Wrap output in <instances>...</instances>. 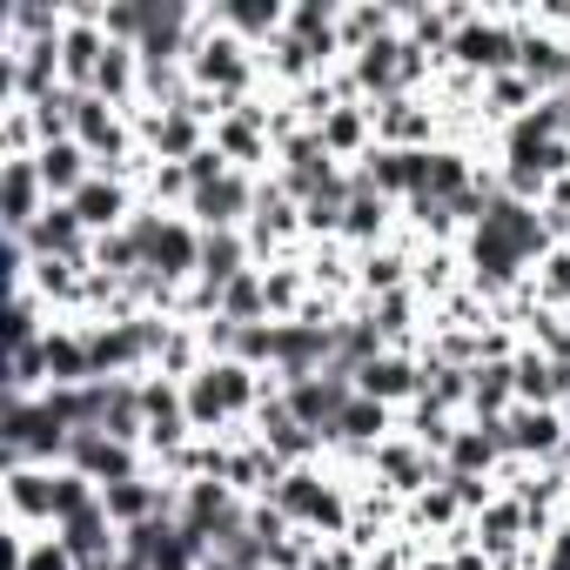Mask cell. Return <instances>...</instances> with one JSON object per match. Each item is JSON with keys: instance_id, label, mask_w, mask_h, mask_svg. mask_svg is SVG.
<instances>
[{"instance_id": "1", "label": "cell", "mask_w": 570, "mask_h": 570, "mask_svg": "<svg viewBox=\"0 0 570 570\" xmlns=\"http://www.w3.org/2000/svg\"><path fill=\"white\" fill-rule=\"evenodd\" d=\"M550 255V228H543V208H530V202H517V195H490L483 202V215L470 222V268H476V289L483 296H497V289H510V282L530 268V262H543Z\"/></svg>"}, {"instance_id": "2", "label": "cell", "mask_w": 570, "mask_h": 570, "mask_svg": "<svg viewBox=\"0 0 570 570\" xmlns=\"http://www.w3.org/2000/svg\"><path fill=\"white\" fill-rule=\"evenodd\" d=\"M81 336H88L95 383L128 376V370H141V363H161V356H168V343H175V330H168L161 316H115V323H88Z\"/></svg>"}, {"instance_id": "3", "label": "cell", "mask_w": 570, "mask_h": 570, "mask_svg": "<svg viewBox=\"0 0 570 570\" xmlns=\"http://www.w3.org/2000/svg\"><path fill=\"white\" fill-rule=\"evenodd\" d=\"M262 383H255V370H242V363H202L188 383H181V403H188V423L195 430H222L228 416H248V410H262Z\"/></svg>"}, {"instance_id": "4", "label": "cell", "mask_w": 570, "mask_h": 570, "mask_svg": "<svg viewBox=\"0 0 570 570\" xmlns=\"http://www.w3.org/2000/svg\"><path fill=\"white\" fill-rule=\"evenodd\" d=\"M128 235H135V248H141V268H148V275H161L168 289H175V282H188V275L202 268V228H195V222H181V215L135 208Z\"/></svg>"}, {"instance_id": "5", "label": "cell", "mask_w": 570, "mask_h": 570, "mask_svg": "<svg viewBox=\"0 0 570 570\" xmlns=\"http://www.w3.org/2000/svg\"><path fill=\"white\" fill-rule=\"evenodd\" d=\"M423 75V48L416 41H376V48H363V55H350V88L356 95H376V101H396V95H410V81Z\"/></svg>"}, {"instance_id": "6", "label": "cell", "mask_w": 570, "mask_h": 570, "mask_svg": "<svg viewBox=\"0 0 570 570\" xmlns=\"http://www.w3.org/2000/svg\"><path fill=\"white\" fill-rule=\"evenodd\" d=\"M363 390H356V376L350 370H323V376H309V383H289V390H282V403H289V416L303 423V430H316L323 443L336 436V423H343V410L356 403Z\"/></svg>"}, {"instance_id": "7", "label": "cell", "mask_w": 570, "mask_h": 570, "mask_svg": "<svg viewBox=\"0 0 570 570\" xmlns=\"http://www.w3.org/2000/svg\"><path fill=\"white\" fill-rule=\"evenodd\" d=\"M268 503L289 517V523H316V530H343L350 523V503L303 463V470H282L275 476V490H268Z\"/></svg>"}, {"instance_id": "8", "label": "cell", "mask_w": 570, "mask_h": 570, "mask_svg": "<svg viewBox=\"0 0 570 570\" xmlns=\"http://www.w3.org/2000/svg\"><path fill=\"white\" fill-rule=\"evenodd\" d=\"M188 75H195V88H215V108L228 115V108H242V88L255 81V61L242 55L235 35H208V41H195Z\"/></svg>"}, {"instance_id": "9", "label": "cell", "mask_w": 570, "mask_h": 570, "mask_svg": "<svg viewBox=\"0 0 570 570\" xmlns=\"http://www.w3.org/2000/svg\"><path fill=\"white\" fill-rule=\"evenodd\" d=\"M55 537L75 557V570H121V523L108 517V503H88L81 517L55 523Z\"/></svg>"}, {"instance_id": "10", "label": "cell", "mask_w": 570, "mask_h": 570, "mask_svg": "<svg viewBox=\"0 0 570 570\" xmlns=\"http://www.w3.org/2000/svg\"><path fill=\"white\" fill-rule=\"evenodd\" d=\"M48 202L55 195H48L35 155H8V161H0V228H8V235H28L48 215Z\"/></svg>"}, {"instance_id": "11", "label": "cell", "mask_w": 570, "mask_h": 570, "mask_svg": "<svg viewBox=\"0 0 570 570\" xmlns=\"http://www.w3.org/2000/svg\"><path fill=\"white\" fill-rule=\"evenodd\" d=\"M517 48H523V35L503 21H463L450 35V55L463 75H517Z\"/></svg>"}, {"instance_id": "12", "label": "cell", "mask_w": 570, "mask_h": 570, "mask_svg": "<svg viewBox=\"0 0 570 570\" xmlns=\"http://www.w3.org/2000/svg\"><path fill=\"white\" fill-rule=\"evenodd\" d=\"M255 195H262V181H248L242 168H228L222 181H208V188L188 195V215L202 222V235H222V228L255 222Z\"/></svg>"}, {"instance_id": "13", "label": "cell", "mask_w": 570, "mask_h": 570, "mask_svg": "<svg viewBox=\"0 0 570 570\" xmlns=\"http://www.w3.org/2000/svg\"><path fill=\"white\" fill-rule=\"evenodd\" d=\"M68 470H81L88 483L115 490V483L141 476V456H135V443H121V436H101V430H75V443H68Z\"/></svg>"}, {"instance_id": "14", "label": "cell", "mask_w": 570, "mask_h": 570, "mask_svg": "<svg viewBox=\"0 0 570 570\" xmlns=\"http://www.w3.org/2000/svg\"><path fill=\"white\" fill-rule=\"evenodd\" d=\"M68 208H75L81 228H95V235H115V228L135 222V202H128V181H121V175H88Z\"/></svg>"}, {"instance_id": "15", "label": "cell", "mask_w": 570, "mask_h": 570, "mask_svg": "<svg viewBox=\"0 0 570 570\" xmlns=\"http://www.w3.org/2000/svg\"><path fill=\"white\" fill-rule=\"evenodd\" d=\"M215 148L248 175V161H262V155H268V121H262V108H248V101H242V108H228V115L215 121Z\"/></svg>"}, {"instance_id": "16", "label": "cell", "mask_w": 570, "mask_h": 570, "mask_svg": "<svg viewBox=\"0 0 570 570\" xmlns=\"http://www.w3.org/2000/svg\"><path fill=\"white\" fill-rule=\"evenodd\" d=\"M517 75H523L530 88H543V101H550V95L570 88V48L550 41V35H523V48H517Z\"/></svg>"}, {"instance_id": "17", "label": "cell", "mask_w": 570, "mask_h": 570, "mask_svg": "<svg viewBox=\"0 0 570 570\" xmlns=\"http://www.w3.org/2000/svg\"><path fill=\"white\" fill-rule=\"evenodd\" d=\"M370 121H376V148H423L430 141V108H416L410 95L370 101Z\"/></svg>"}, {"instance_id": "18", "label": "cell", "mask_w": 570, "mask_h": 570, "mask_svg": "<svg viewBox=\"0 0 570 570\" xmlns=\"http://www.w3.org/2000/svg\"><path fill=\"white\" fill-rule=\"evenodd\" d=\"M148 141H155L161 161H188V155H202L215 141V128H202L195 108H175V115H148Z\"/></svg>"}, {"instance_id": "19", "label": "cell", "mask_w": 570, "mask_h": 570, "mask_svg": "<svg viewBox=\"0 0 570 570\" xmlns=\"http://www.w3.org/2000/svg\"><path fill=\"white\" fill-rule=\"evenodd\" d=\"M470 410L476 416H510L517 410V363L510 356L470 363Z\"/></svg>"}, {"instance_id": "20", "label": "cell", "mask_w": 570, "mask_h": 570, "mask_svg": "<svg viewBox=\"0 0 570 570\" xmlns=\"http://www.w3.org/2000/svg\"><path fill=\"white\" fill-rule=\"evenodd\" d=\"M383 222H390V195H376V181H370L363 168H350V215H343V235L363 242V248H376Z\"/></svg>"}, {"instance_id": "21", "label": "cell", "mask_w": 570, "mask_h": 570, "mask_svg": "<svg viewBox=\"0 0 570 570\" xmlns=\"http://www.w3.org/2000/svg\"><path fill=\"white\" fill-rule=\"evenodd\" d=\"M101 503H108V517H115L121 530H135V523H155V517H168V510H175V503L161 497V483H148V476H128V483L101 490Z\"/></svg>"}, {"instance_id": "22", "label": "cell", "mask_w": 570, "mask_h": 570, "mask_svg": "<svg viewBox=\"0 0 570 570\" xmlns=\"http://www.w3.org/2000/svg\"><path fill=\"white\" fill-rule=\"evenodd\" d=\"M35 161H41V181H48L55 202L81 195V181H88V148L81 141H48V148H35Z\"/></svg>"}, {"instance_id": "23", "label": "cell", "mask_w": 570, "mask_h": 570, "mask_svg": "<svg viewBox=\"0 0 570 570\" xmlns=\"http://www.w3.org/2000/svg\"><path fill=\"white\" fill-rule=\"evenodd\" d=\"M363 175L376 181V195H416V175H423V148H370L363 155Z\"/></svg>"}, {"instance_id": "24", "label": "cell", "mask_w": 570, "mask_h": 570, "mask_svg": "<svg viewBox=\"0 0 570 570\" xmlns=\"http://www.w3.org/2000/svg\"><path fill=\"white\" fill-rule=\"evenodd\" d=\"M356 390H363V396H376V403H403V396H416V390H423V370H416L410 356L383 350V356L356 376Z\"/></svg>"}, {"instance_id": "25", "label": "cell", "mask_w": 570, "mask_h": 570, "mask_svg": "<svg viewBox=\"0 0 570 570\" xmlns=\"http://www.w3.org/2000/svg\"><path fill=\"white\" fill-rule=\"evenodd\" d=\"M316 135H323V148H330L336 161L376 148V121H370V108H330V115L316 121Z\"/></svg>"}, {"instance_id": "26", "label": "cell", "mask_w": 570, "mask_h": 570, "mask_svg": "<svg viewBox=\"0 0 570 570\" xmlns=\"http://www.w3.org/2000/svg\"><path fill=\"white\" fill-rule=\"evenodd\" d=\"M376 470H383L396 490H423L430 476H443V463H436L423 443H383V450H376Z\"/></svg>"}, {"instance_id": "27", "label": "cell", "mask_w": 570, "mask_h": 570, "mask_svg": "<svg viewBox=\"0 0 570 570\" xmlns=\"http://www.w3.org/2000/svg\"><path fill=\"white\" fill-rule=\"evenodd\" d=\"M215 28H228L235 41H268V35L289 28V14L275 0H242V8H215Z\"/></svg>"}, {"instance_id": "28", "label": "cell", "mask_w": 570, "mask_h": 570, "mask_svg": "<svg viewBox=\"0 0 570 570\" xmlns=\"http://www.w3.org/2000/svg\"><path fill=\"white\" fill-rule=\"evenodd\" d=\"M383 430H390V403L356 396V403L343 410V423H336V436H330V443H350V450H383Z\"/></svg>"}, {"instance_id": "29", "label": "cell", "mask_w": 570, "mask_h": 570, "mask_svg": "<svg viewBox=\"0 0 570 570\" xmlns=\"http://www.w3.org/2000/svg\"><path fill=\"white\" fill-rule=\"evenodd\" d=\"M416 403H430V410H443V416L463 410V403H470V370L430 356V363H423V390H416Z\"/></svg>"}, {"instance_id": "30", "label": "cell", "mask_w": 570, "mask_h": 570, "mask_svg": "<svg viewBox=\"0 0 570 570\" xmlns=\"http://www.w3.org/2000/svg\"><path fill=\"white\" fill-rule=\"evenodd\" d=\"M222 316H228V323H275V316H268V275H262V268L235 275L228 289H222Z\"/></svg>"}, {"instance_id": "31", "label": "cell", "mask_w": 570, "mask_h": 570, "mask_svg": "<svg viewBox=\"0 0 570 570\" xmlns=\"http://www.w3.org/2000/svg\"><path fill=\"white\" fill-rule=\"evenodd\" d=\"M55 476L61 470H41V463H21L8 476V497H14V517H55Z\"/></svg>"}, {"instance_id": "32", "label": "cell", "mask_w": 570, "mask_h": 570, "mask_svg": "<svg viewBox=\"0 0 570 570\" xmlns=\"http://www.w3.org/2000/svg\"><path fill=\"white\" fill-rule=\"evenodd\" d=\"M490 463H497L490 430H456L443 450V476H490Z\"/></svg>"}, {"instance_id": "33", "label": "cell", "mask_w": 570, "mask_h": 570, "mask_svg": "<svg viewBox=\"0 0 570 570\" xmlns=\"http://www.w3.org/2000/svg\"><path fill=\"white\" fill-rule=\"evenodd\" d=\"M343 215H350V175H336L323 195L303 202V228H316V235H343Z\"/></svg>"}, {"instance_id": "34", "label": "cell", "mask_w": 570, "mask_h": 570, "mask_svg": "<svg viewBox=\"0 0 570 570\" xmlns=\"http://www.w3.org/2000/svg\"><path fill=\"white\" fill-rule=\"evenodd\" d=\"M323 61H330V55H316L309 41H296L289 28H282V41H275V75H289V81H309Z\"/></svg>"}, {"instance_id": "35", "label": "cell", "mask_w": 570, "mask_h": 570, "mask_svg": "<svg viewBox=\"0 0 570 570\" xmlns=\"http://www.w3.org/2000/svg\"><path fill=\"white\" fill-rule=\"evenodd\" d=\"M403 268H410V262H403L396 248H383V255L370 248V262H363V282H370L376 296H396V289H403Z\"/></svg>"}, {"instance_id": "36", "label": "cell", "mask_w": 570, "mask_h": 570, "mask_svg": "<svg viewBox=\"0 0 570 570\" xmlns=\"http://www.w3.org/2000/svg\"><path fill=\"white\" fill-rule=\"evenodd\" d=\"M370 323H376V336H383V343H403V336H410V296H403V289H396V296H383V303L370 309Z\"/></svg>"}, {"instance_id": "37", "label": "cell", "mask_w": 570, "mask_h": 570, "mask_svg": "<svg viewBox=\"0 0 570 570\" xmlns=\"http://www.w3.org/2000/svg\"><path fill=\"white\" fill-rule=\"evenodd\" d=\"M14 570H75V557L61 550V537H55V543L28 537V543H21V557H14Z\"/></svg>"}, {"instance_id": "38", "label": "cell", "mask_w": 570, "mask_h": 570, "mask_svg": "<svg viewBox=\"0 0 570 570\" xmlns=\"http://www.w3.org/2000/svg\"><path fill=\"white\" fill-rule=\"evenodd\" d=\"M517 101H530V108H537V88H530L523 75H497V81H490V108H503V115H510Z\"/></svg>"}, {"instance_id": "39", "label": "cell", "mask_w": 570, "mask_h": 570, "mask_svg": "<svg viewBox=\"0 0 570 570\" xmlns=\"http://www.w3.org/2000/svg\"><path fill=\"white\" fill-rule=\"evenodd\" d=\"M543 296H550V303H563V296H570V248L543 262Z\"/></svg>"}, {"instance_id": "40", "label": "cell", "mask_w": 570, "mask_h": 570, "mask_svg": "<svg viewBox=\"0 0 570 570\" xmlns=\"http://www.w3.org/2000/svg\"><path fill=\"white\" fill-rule=\"evenodd\" d=\"M557 416H563V430H570V396H563V410H557Z\"/></svg>"}]
</instances>
